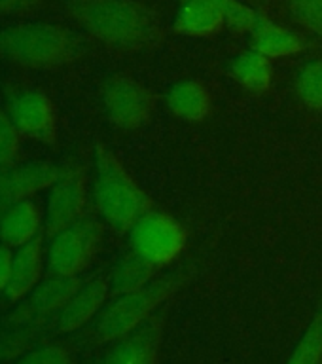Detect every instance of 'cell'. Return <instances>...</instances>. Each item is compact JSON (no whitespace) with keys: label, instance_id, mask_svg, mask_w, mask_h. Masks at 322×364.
<instances>
[{"label":"cell","instance_id":"44dd1931","mask_svg":"<svg viewBox=\"0 0 322 364\" xmlns=\"http://www.w3.org/2000/svg\"><path fill=\"white\" fill-rule=\"evenodd\" d=\"M296 95L304 107L322 112V59H311L298 70Z\"/></svg>","mask_w":322,"mask_h":364},{"label":"cell","instance_id":"5b68a950","mask_svg":"<svg viewBox=\"0 0 322 364\" xmlns=\"http://www.w3.org/2000/svg\"><path fill=\"white\" fill-rule=\"evenodd\" d=\"M127 241L133 255L161 272L181 258L186 249L188 232L175 216L154 207L133 224Z\"/></svg>","mask_w":322,"mask_h":364},{"label":"cell","instance_id":"603a6c76","mask_svg":"<svg viewBox=\"0 0 322 364\" xmlns=\"http://www.w3.org/2000/svg\"><path fill=\"white\" fill-rule=\"evenodd\" d=\"M286 364H322V307L301 334Z\"/></svg>","mask_w":322,"mask_h":364},{"label":"cell","instance_id":"30bf717a","mask_svg":"<svg viewBox=\"0 0 322 364\" xmlns=\"http://www.w3.org/2000/svg\"><path fill=\"white\" fill-rule=\"evenodd\" d=\"M84 281L70 275H55L51 273L48 279H42L25 298L8 315L11 324H42L48 318H55L57 313L67 306Z\"/></svg>","mask_w":322,"mask_h":364},{"label":"cell","instance_id":"ba28073f","mask_svg":"<svg viewBox=\"0 0 322 364\" xmlns=\"http://www.w3.org/2000/svg\"><path fill=\"white\" fill-rule=\"evenodd\" d=\"M87 207V173L82 165L63 167L61 176L48 190L44 210V233L53 237L80 220Z\"/></svg>","mask_w":322,"mask_h":364},{"label":"cell","instance_id":"7c38bea8","mask_svg":"<svg viewBox=\"0 0 322 364\" xmlns=\"http://www.w3.org/2000/svg\"><path fill=\"white\" fill-rule=\"evenodd\" d=\"M61 173V165L48 159H36L10 167L0 175V213L10 205L34 199L36 193L50 190Z\"/></svg>","mask_w":322,"mask_h":364},{"label":"cell","instance_id":"4316f807","mask_svg":"<svg viewBox=\"0 0 322 364\" xmlns=\"http://www.w3.org/2000/svg\"><path fill=\"white\" fill-rule=\"evenodd\" d=\"M11 364H74V358L59 343H36Z\"/></svg>","mask_w":322,"mask_h":364},{"label":"cell","instance_id":"3957f363","mask_svg":"<svg viewBox=\"0 0 322 364\" xmlns=\"http://www.w3.org/2000/svg\"><path fill=\"white\" fill-rule=\"evenodd\" d=\"M192 267H181L165 275H158L144 289L114 296L95 317L91 341L95 346H110L133 332L146 318L152 317L159 307L169 304L171 298L192 279Z\"/></svg>","mask_w":322,"mask_h":364},{"label":"cell","instance_id":"277c9868","mask_svg":"<svg viewBox=\"0 0 322 364\" xmlns=\"http://www.w3.org/2000/svg\"><path fill=\"white\" fill-rule=\"evenodd\" d=\"M78 55V38L55 23L23 21L0 28V59L16 67L59 70Z\"/></svg>","mask_w":322,"mask_h":364},{"label":"cell","instance_id":"cb8c5ba5","mask_svg":"<svg viewBox=\"0 0 322 364\" xmlns=\"http://www.w3.org/2000/svg\"><path fill=\"white\" fill-rule=\"evenodd\" d=\"M209 2L220 8L227 25L239 33H250V28L254 27L262 16L260 11L252 10L250 6L243 4L239 0H209Z\"/></svg>","mask_w":322,"mask_h":364},{"label":"cell","instance_id":"5bb4252c","mask_svg":"<svg viewBox=\"0 0 322 364\" xmlns=\"http://www.w3.org/2000/svg\"><path fill=\"white\" fill-rule=\"evenodd\" d=\"M45 266L44 233L33 239L31 243L23 245L14 252L11 277L4 296L10 304H19L36 284L42 281Z\"/></svg>","mask_w":322,"mask_h":364},{"label":"cell","instance_id":"f1b7e54d","mask_svg":"<svg viewBox=\"0 0 322 364\" xmlns=\"http://www.w3.org/2000/svg\"><path fill=\"white\" fill-rule=\"evenodd\" d=\"M11 266H14V250L8 245L0 243V294H4L11 277Z\"/></svg>","mask_w":322,"mask_h":364},{"label":"cell","instance_id":"7a4b0ae2","mask_svg":"<svg viewBox=\"0 0 322 364\" xmlns=\"http://www.w3.org/2000/svg\"><path fill=\"white\" fill-rule=\"evenodd\" d=\"M93 203L102 222L118 233L129 232L154 209L152 198L104 144H95L93 150Z\"/></svg>","mask_w":322,"mask_h":364},{"label":"cell","instance_id":"4fadbf2b","mask_svg":"<svg viewBox=\"0 0 322 364\" xmlns=\"http://www.w3.org/2000/svg\"><path fill=\"white\" fill-rule=\"evenodd\" d=\"M110 290V279L104 275L90 279L78 289V292L70 298L67 306L57 313L55 330L59 334H73L76 330L84 328L85 324L95 321L101 309L107 306Z\"/></svg>","mask_w":322,"mask_h":364},{"label":"cell","instance_id":"e0dca14e","mask_svg":"<svg viewBox=\"0 0 322 364\" xmlns=\"http://www.w3.org/2000/svg\"><path fill=\"white\" fill-rule=\"evenodd\" d=\"M226 25L220 8L209 0H184L173 21L176 33L184 36H213Z\"/></svg>","mask_w":322,"mask_h":364},{"label":"cell","instance_id":"8fae6325","mask_svg":"<svg viewBox=\"0 0 322 364\" xmlns=\"http://www.w3.org/2000/svg\"><path fill=\"white\" fill-rule=\"evenodd\" d=\"M167 315H169V304L159 307L152 317L146 318L133 332L110 343L107 353L99 358L97 364H158L165 338Z\"/></svg>","mask_w":322,"mask_h":364},{"label":"cell","instance_id":"52a82bcc","mask_svg":"<svg viewBox=\"0 0 322 364\" xmlns=\"http://www.w3.org/2000/svg\"><path fill=\"white\" fill-rule=\"evenodd\" d=\"M101 102L108 124L129 133L141 129L152 119L158 95L131 76L114 74L102 82Z\"/></svg>","mask_w":322,"mask_h":364},{"label":"cell","instance_id":"d6986e66","mask_svg":"<svg viewBox=\"0 0 322 364\" xmlns=\"http://www.w3.org/2000/svg\"><path fill=\"white\" fill-rule=\"evenodd\" d=\"M230 74L245 91L249 93H266L273 85V63L260 51L249 50L239 53L230 63Z\"/></svg>","mask_w":322,"mask_h":364},{"label":"cell","instance_id":"6da1fadb","mask_svg":"<svg viewBox=\"0 0 322 364\" xmlns=\"http://www.w3.org/2000/svg\"><path fill=\"white\" fill-rule=\"evenodd\" d=\"M67 10L93 38L119 50H142L159 36L156 14L133 0H67Z\"/></svg>","mask_w":322,"mask_h":364},{"label":"cell","instance_id":"83f0119b","mask_svg":"<svg viewBox=\"0 0 322 364\" xmlns=\"http://www.w3.org/2000/svg\"><path fill=\"white\" fill-rule=\"evenodd\" d=\"M42 0H0V16H21L42 8Z\"/></svg>","mask_w":322,"mask_h":364},{"label":"cell","instance_id":"ac0fdd59","mask_svg":"<svg viewBox=\"0 0 322 364\" xmlns=\"http://www.w3.org/2000/svg\"><path fill=\"white\" fill-rule=\"evenodd\" d=\"M249 34L252 50L260 51L262 55L269 57L272 61L281 57L296 55L306 48L300 34L292 33L290 28L267 19L266 16H260Z\"/></svg>","mask_w":322,"mask_h":364},{"label":"cell","instance_id":"ffe728a7","mask_svg":"<svg viewBox=\"0 0 322 364\" xmlns=\"http://www.w3.org/2000/svg\"><path fill=\"white\" fill-rule=\"evenodd\" d=\"M158 269H154L150 264L141 260L131 250H127L124 256H119L116 266L112 267L110 273V290L114 296L127 294V292H135L152 283L154 279L158 277Z\"/></svg>","mask_w":322,"mask_h":364},{"label":"cell","instance_id":"2e32d148","mask_svg":"<svg viewBox=\"0 0 322 364\" xmlns=\"http://www.w3.org/2000/svg\"><path fill=\"white\" fill-rule=\"evenodd\" d=\"M165 107L182 122L198 124L213 112V95L198 80H182L165 93Z\"/></svg>","mask_w":322,"mask_h":364},{"label":"cell","instance_id":"d4e9b609","mask_svg":"<svg viewBox=\"0 0 322 364\" xmlns=\"http://www.w3.org/2000/svg\"><path fill=\"white\" fill-rule=\"evenodd\" d=\"M19 133L11 124L8 110L0 107V175L14 167L19 154Z\"/></svg>","mask_w":322,"mask_h":364},{"label":"cell","instance_id":"7402d4cb","mask_svg":"<svg viewBox=\"0 0 322 364\" xmlns=\"http://www.w3.org/2000/svg\"><path fill=\"white\" fill-rule=\"evenodd\" d=\"M42 326L38 324H11L0 334V363H14L33 347V341Z\"/></svg>","mask_w":322,"mask_h":364},{"label":"cell","instance_id":"9c48e42d","mask_svg":"<svg viewBox=\"0 0 322 364\" xmlns=\"http://www.w3.org/2000/svg\"><path fill=\"white\" fill-rule=\"evenodd\" d=\"M8 114L19 136L44 146L57 144V107L44 90L25 87L14 93L8 102Z\"/></svg>","mask_w":322,"mask_h":364},{"label":"cell","instance_id":"8992f818","mask_svg":"<svg viewBox=\"0 0 322 364\" xmlns=\"http://www.w3.org/2000/svg\"><path fill=\"white\" fill-rule=\"evenodd\" d=\"M102 243V222L93 215L80 220L50 237L45 249V266L55 275L78 277L95 260Z\"/></svg>","mask_w":322,"mask_h":364},{"label":"cell","instance_id":"484cf974","mask_svg":"<svg viewBox=\"0 0 322 364\" xmlns=\"http://www.w3.org/2000/svg\"><path fill=\"white\" fill-rule=\"evenodd\" d=\"M296 21L322 40V0H284Z\"/></svg>","mask_w":322,"mask_h":364},{"label":"cell","instance_id":"9a60e30c","mask_svg":"<svg viewBox=\"0 0 322 364\" xmlns=\"http://www.w3.org/2000/svg\"><path fill=\"white\" fill-rule=\"evenodd\" d=\"M44 210L34 199H25L10 205L0 213V243L10 249H19L42 235Z\"/></svg>","mask_w":322,"mask_h":364}]
</instances>
